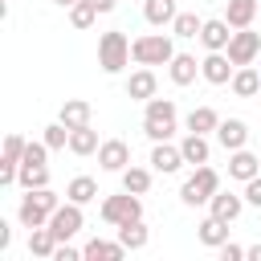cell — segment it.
I'll return each mask as SVG.
<instances>
[{
    "label": "cell",
    "mask_w": 261,
    "mask_h": 261,
    "mask_svg": "<svg viewBox=\"0 0 261 261\" xmlns=\"http://www.w3.org/2000/svg\"><path fill=\"white\" fill-rule=\"evenodd\" d=\"M98 163H102V171H126L130 167V147L122 143V139H106L102 147H98Z\"/></svg>",
    "instance_id": "30bf717a"
},
{
    "label": "cell",
    "mask_w": 261,
    "mask_h": 261,
    "mask_svg": "<svg viewBox=\"0 0 261 261\" xmlns=\"http://www.w3.org/2000/svg\"><path fill=\"white\" fill-rule=\"evenodd\" d=\"M220 126V114L212 110V106H196L192 114H188V130H196V135H208V130H216Z\"/></svg>",
    "instance_id": "f546056e"
},
{
    "label": "cell",
    "mask_w": 261,
    "mask_h": 261,
    "mask_svg": "<svg viewBox=\"0 0 261 261\" xmlns=\"http://www.w3.org/2000/svg\"><path fill=\"white\" fill-rule=\"evenodd\" d=\"M257 69H261V65H257Z\"/></svg>",
    "instance_id": "ee69618b"
},
{
    "label": "cell",
    "mask_w": 261,
    "mask_h": 261,
    "mask_svg": "<svg viewBox=\"0 0 261 261\" xmlns=\"http://www.w3.org/2000/svg\"><path fill=\"white\" fill-rule=\"evenodd\" d=\"M241 208H245V196H232V192H216V196L208 200V212L220 216V220H228V224L241 216Z\"/></svg>",
    "instance_id": "e0dca14e"
},
{
    "label": "cell",
    "mask_w": 261,
    "mask_h": 261,
    "mask_svg": "<svg viewBox=\"0 0 261 261\" xmlns=\"http://www.w3.org/2000/svg\"><path fill=\"white\" fill-rule=\"evenodd\" d=\"M102 143H98V130L94 126H77V130H69V151L73 155H94Z\"/></svg>",
    "instance_id": "f1b7e54d"
},
{
    "label": "cell",
    "mask_w": 261,
    "mask_h": 261,
    "mask_svg": "<svg viewBox=\"0 0 261 261\" xmlns=\"http://www.w3.org/2000/svg\"><path fill=\"white\" fill-rule=\"evenodd\" d=\"M16 184H20L24 192H29V188H49V163H20Z\"/></svg>",
    "instance_id": "484cf974"
},
{
    "label": "cell",
    "mask_w": 261,
    "mask_h": 261,
    "mask_svg": "<svg viewBox=\"0 0 261 261\" xmlns=\"http://www.w3.org/2000/svg\"><path fill=\"white\" fill-rule=\"evenodd\" d=\"M57 204H61V200H57L53 188H29V192L20 196V204H16V220H20L24 228H41V224H49V216H53Z\"/></svg>",
    "instance_id": "6da1fadb"
},
{
    "label": "cell",
    "mask_w": 261,
    "mask_h": 261,
    "mask_svg": "<svg viewBox=\"0 0 261 261\" xmlns=\"http://www.w3.org/2000/svg\"><path fill=\"white\" fill-rule=\"evenodd\" d=\"M45 159H49V143L41 139V143H29L24 147V159L20 163H45Z\"/></svg>",
    "instance_id": "d590c367"
},
{
    "label": "cell",
    "mask_w": 261,
    "mask_h": 261,
    "mask_svg": "<svg viewBox=\"0 0 261 261\" xmlns=\"http://www.w3.org/2000/svg\"><path fill=\"white\" fill-rule=\"evenodd\" d=\"M94 4H98V12H114V4H118V0H94Z\"/></svg>",
    "instance_id": "60d3db41"
},
{
    "label": "cell",
    "mask_w": 261,
    "mask_h": 261,
    "mask_svg": "<svg viewBox=\"0 0 261 261\" xmlns=\"http://www.w3.org/2000/svg\"><path fill=\"white\" fill-rule=\"evenodd\" d=\"M98 20V4L94 0H77V4H69V24L73 29H90Z\"/></svg>",
    "instance_id": "4dcf8cb0"
},
{
    "label": "cell",
    "mask_w": 261,
    "mask_h": 261,
    "mask_svg": "<svg viewBox=\"0 0 261 261\" xmlns=\"http://www.w3.org/2000/svg\"><path fill=\"white\" fill-rule=\"evenodd\" d=\"M126 61H130V41H126V33H122V29L102 33V37H98V65H102V73H122Z\"/></svg>",
    "instance_id": "277c9868"
},
{
    "label": "cell",
    "mask_w": 261,
    "mask_h": 261,
    "mask_svg": "<svg viewBox=\"0 0 261 261\" xmlns=\"http://www.w3.org/2000/svg\"><path fill=\"white\" fill-rule=\"evenodd\" d=\"M151 167L163 171V175H171V171L184 167V151L171 147V143H155V147H151Z\"/></svg>",
    "instance_id": "2e32d148"
},
{
    "label": "cell",
    "mask_w": 261,
    "mask_h": 261,
    "mask_svg": "<svg viewBox=\"0 0 261 261\" xmlns=\"http://www.w3.org/2000/svg\"><path fill=\"white\" fill-rule=\"evenodd\" d=\"M130 57H135L139 65H171L175 45H171V37H163V33H143V37L130 41Z\"/></svg>",
    "instance_id": "3957f363"
},
{
    "label": "cell",
    "mask_w": 261,
    "mask_h": 261,
    "mask_svg": "<svg viewBox=\"0 0 261 261\" xmlns=\"http://www.w3.org/2000/svg\"><path fill=\"white\" fill-rule=\"evenodd\" d=\"M126 253V245L122 241H102V237H94V241H86V249H82V257H102V261H118Z\"/></svg>",
    "instance_id": "d4e9b609"
},
{
    "label": "cell",
    "mask_w": 261,
    "mask_h": 261,
    "mask_svg": "<svg viewBox=\"0 0 261 261\" xmlns=\"http://www.w3.org/2000/svg\"><path fill=\"white\" fill-rule=\"evenodd\" d=\"M122 188H126V192H135V196H143V192L151 188V171H147V167H135V163H130V167L122 171Z\"/></svg>",
    "instance_id": "1f68e13d"
},
{
    "label": "cell",
    "mask_w": 261,
    "mask_h": 261,
    "mask_svg": "<svg viewBox=\"0 0 261 261\" xmlns=\"http://www.w3.org/2000/svg\"><path fill=\"white\" fill-rule=\"evenodd\" d=\"M179 151H184V163L200 167V163H208V155H212V143H208V135H196V130H188V135L179 139Z\"/></svg>",
    "instance_id": "9a60e30c"
},
{
    "label": "cell",
    "mask_w": 261,
    "mask_h": 261,
    "mask_svg": "<svg viewBox=\"0 0 261 261\" xmlns=\"http://www.w3.org/2000/svg\"><path fill=\"white\" fill-rule=\"evenodd\" d=\"M175 130H179L175 126V102L171 98H151L147 110H143V135L151 143H167Z\"/></svg>",
    "instance_id": "7a4b0ae2"
},
{
    "label": "cell",
    "mask_w": 261,
    "mask_h": 261,
    "mask_svg": "<svg viewBox=\"0 0 261 261\" xmlns=\"http://www.w3.org/2000/svg\"><path fill=\"white\" fill-rule=\"evenodd\" d=\"M8 241H12V228L0 220V249H8Z\"/></svg>",
    "instance_id": "ab89813d"
},
{
    "label": "cell",
    "mask_w": 261,
    "mask_h": 261,
    "mask_svg": "<svg viewBox=\"0 0 261 261\" xmlns=\"http://www.w3.org/2000/svg\"><path fill=\"white\" fill-rule=\"evenodd\" d=\"M143 16H147V24L163 29V24H171L179 12H175V0H143Z\"/></svg>",
    "instance_id": "cb8c5ba5"
},
{
    "label": "cell",
    "mask_w": 261,
    "mask_h": 261,
    "mask_svg": "<svg viewBox=\"0 0 261 261\" xmlns=\"http://www.w3.org/2000/svg\"><path fill=\"white\" fill-rule=\"evenodd\" d=\"M155 90H159V77H155L151 65H143V69H135L126 77V98H135V102H151Z\"/></svg>",
    "instance_id": "8fae6325"
},
{
    "label": "cell",
    "mask_w": 261,
    "mask_h": 261,
    "mask_svg": "<svg viewBox=\"0 0 261 261\" xmlns=\"http://www.w3.org/2000/svg\"><path fill=\"white\" fill-rule=\"evenodd\" d=\"M24 147H29V143H24L20 135H8V139H4V151H0V163H20V159H24Z\"/></svg>",
    "instance_id": "e575fe53"
},
{
    "label": "cell",
    "mask_w": 261,
    "mask_h": 261,
    "mask_svg": "<svg viewBox=\"0 0 261 261\" xmlns=\"http://www.w3.org/2000/svg\"><path fill=\"white\" fill-rule=\"evenodd\" d=\"M65 200H73V204H90V200H98V179H90V175H73L69 188H65Z\"/></svg>",
    "instance_id": "4316f807"
},
{
    "label": "cell",
    "mask_w": 261,
    "mask_h": 261,
    "mask_svg": "<svg viewBox=\"0 0 261 261\" xmlns=\"http://www.w3.org/2000/svg\"><path fill=\"white\" fill-rule=\"evenodd\" d=\"M118 241L135 253V249H147L151 232H147V224H143V220H126V224H118Z\"/></svg>",
    "instance_id": "83f0119b"
},
{
    "label": "cell",
    "mask_w": 261,
    "mask_h": 261,
    "mask_svg": "<svg viewBox=\"0 0 261 261\" xmlns=\"http://www.w3.org/2000/svg\"><path fill=\"white\" fill-rule=\"evenodd\" d=\"M253 16H257V0H228V4H224V20H228L232 29H249Z\"/></svg>",
    "instance_id": "603a6c76"
},
{
    "label": "cell",
    "mask_w": 261,
    "mask_h": 261,
    "mask_svg": "<svg viewBox=\"0 0 261 261\" xmlns=\"http://www.w3.org/2000/svg\"><path fill=\"white\" fill-rule=\"evenodd\" d=\"M232 73H237V65H232V57H228L224 49H216V53H208V57L200 61V77L212 82V86H228Z\"/></svg>",
    "instance_id": "9c48e42d"
},
{
    "label": "cell",
    "mask_w": 261,
    "mask_h": 261,
    "mask_svg": "<svg viewBox=\"0 0 261 261\" xmlns=\"http://www.w3.org/2000/svg\"><path fill=\"white\" fill-rule=\"evenodd\" d=\"M216 192H220V175H216V167L200 163V167H196V171L184 179V188H179V200H184L188 208H196V204H208Z\"/></svg>",
    "instance_id": "5b68a950"
},
{
    "label": "cell",
    "mask_w": 261,
    "mask_h": 261,
    "mask_svg": "<svg viewBox=\"0 0 261 261\" xmlns=\"http://www.w3.org/2000/svg\"><path fill=\"white\" fill-rule=\"evenodd\" d=\"M45 143H49V151H61V147H69V126L57 118L53 126H45Z\"/></svg>",
    "instance_id": "836d02e7"
},
{
    "label": "cell",
    "mask_w": 261,
    "mask_h": 261,
    "mask_svg": "<svg viewBox=\"0 0 261 261\" xmlns=\"http://www.w3.org/2000/svg\"><path fill=\"white\" fill-rule=\"evenodd\" d=\"M200 241H204L208 249H220V245L228 241V220H220V216L208 212V216L200 220Z\"/></svg>",
    "instance_id": "44dd1931"
},
{
    "label": "cell",
    "mask_w": 261,
    "mask_h": 261,
    "mask_svg": "<svg viewBox=\"0 0 261 261\" xmlns=\"http://www.w3.org/2000/svg\"><path fill=\"white\" fill-rule=\"evenodd\" d=\"M245 204H253V208H261V175H253V179H245Z\"/></svg>",
    "instance_id": "8d00e7d4"
},
{
    "label": "cell",
    "mask_w": 261,
    "mask_h": 261,
    "mask_svg": "<svg viewBox=\"0 0 261 261\" xmlns=\"http://www.w3.org/2000/svg\"><path fill=\"white\" fill-rule=\"evenodd\" d=\"M249 261H261V245H249Z\"/></svg>",
    "instance_id": "b9f144b4"
},
{
    "label": "cell",
    "mask_w": 261,
    "mask_h": 261,
    "mask_svg": "<svg viewBox=\"0 0 261 261\" xmlns=\"http://www.w3.org/2000/svg\"><path fill=\"white\" fill-rule=\"evenodd\" d=\"M228 41H232V24L220 16V20H204V29H200V45L208 49V53H216V49H228Z\"/></svg>",
    "instance_id": "4fadbf2b"
},
{
    "label": "cell",
    "mask_w": 261,
    "mask_h": 261,
    "mask_svg": "<svg viewBox=\"0 0 261 261\" xmlns=\"http://www.w3.org/2000/svg\"><path fill=\"white\" fill-rule=\"evenodd\" d=\"M77 257H82V249H73L69 241H61V245H57V253H53V261H77Z\"/></svg>",
    "instance_id": "f35d334b"
},
{
    "label": "cell",
    "mask_w": 261,
    "mask_h": 261,
    "mask_svg": "<svg viewBox=\"0 0 261 261\" xmlns=\"http://www.w3.org/2000/svg\"><path fill=\"white\" fill-rule=\"evenodd\" d=\"M53 4H61V8H69V4H77V0H53Z\"/></svg>",
    "instance_id": "7bdbcfd3"
},
{
    "label": "cell",
    "mask_w": 261,
    "mask_h": 261,
    "mask_svg": "<svg viewBox=\"0 0 261 261\" xmlns=\"http://www.w3.org/2000/svg\"><path fill=\"white\" fill-rule=\"evenodd\" d=\"M216 143H220L224 151H237V147L249 143V126H245L241 118H220V126H216Z\"/></svg>",
    "instance_id": "5bb4252c"
},
{
    "label": "cell",
    "mask_w": 261,
    "mask_h": 261,
    "mask_svg": "<svg viewBox=\"0 0 261 261\" xmlns=\"http://www.w3.org/2000/svg\"><path fill=\"white\" fill-rule=\"evenodd\" d=\"M102 220L114 224V228L126 224V220H143V200L122 188V196H106V200H102Z\"/></svg>",
    "instance_id": "8992f818"
},
{
    "label": "cell",
    "mask_w": 261,
    "mask_h": 261,
    "mask_svg": "<svg viewBox=\"0 0 261 261\" xmlns=\"http://www.w3.org/2000/svg\"><path fill=\"white\" fill-rule=\"evenodd\" d=\"M232 94L237 98H253L257 90H261V69H253V65H237V73H232Z\"/></svg>",
    "instance_id": "ffe728a7"
},
{
    "label": "cell",
    "mask_w": 261,
    "mask_h": 261,
    "mask_svg": "<svg viewBox=\"0 0 261 261\" xmlns=\"http://www.w3.org/2000/svg\"><path fill=\"white\" fill-rule=\"evenodd\" d=\"M57 237H53V228L49 224H41V228H29V253L33 257H53L57 253Z\"/></svg>",
    "instance_id": "7402d4cb"
},
{
    "label": "cell",
    "mask_w": 261,
    "mask_h": 261,
    "mask_svg": "<svg viewBox=\"0 0 261 261\" xmlns=\"http://www.w3.org/2000/svg\"><path fill=\"white\" fill-rule=\"evenodd\" d=\"M167 73H171V82H175V86H192V82H196V73H200V61H196L192 53H175V57H171V65H167Z\"/></svg>",
    "instance_id": "ac0fdd59"
},
{
    "label": "cell",
    "mask_w": 261,
    "mask_h": 261,
    "mask_svg": "<svg viewBox=\"0 0 261 261\" xmlns=\"http://www.w3.org/2000/svg\"><path fill=\"white\" fill-rule=\"evenodd\" d=\"M90 114H94V110H90V102H82V98H65L57 118H61L69 130H77V126H90Z\"/></svg>",
    "instance_id": "d6986e66"
},
{
    "label": "cell",
    "mask_w": 261,
    "mask_h": 261,
    "mask_svg": "<svg viewBox=\"0 0 261 261\" xmlns=\"http://www.w3.org/2000/svg\"><path fill=\"white\" fill-rule=\"evenodd\" d=\"M200 29H204V20H200L196 12H179V16L171 20V33L184 37V41H188V37H200Z\"/></svg>",
    "instance_id": "d6a6232c"
},
{
    "label": "cell",
    "mask_w": 261,
    "mask_h": 261,
    "mask_svg": "<svg viewBox=\"0 0 261 261\" xmlns=\"http://www.w3.org/2000/svg\"><path fill=\"white\" fill-rule=\"evenodd\" d=\"M228 175L232 179H253V175H261V155H253V151H245V147H237V151H228Z\"/></svg>",
    "instance_id": "7c38bea8"
},
{
    "label": "cell",
    "mask_w": 261,
    "mask_h": 261,
    "mask_svg": "<svg viewBox=\"0 0 261 261\" xmlns=\"http://www.w3.org/2000/svg\"><path fill=\"white\" fill-rule=\"evenodd\" d=\"M224 53L232 57V65H253L261 57V33H253V24L249 29H232V41H228Z\"/></svg>",
    "instance_id": "ba28073f"
},
{
    "label": "cell",
    "mask_w": 261,
    "mask_h": 261,
    "mask_svg": "<svg viewBox=\"0 0 261 261\" xmlns=\"http://www.w3.org/2000/svg\"><path fill=\"white\" fill-rule=\"evenodd\" d=\"M220 257H224V261H241V257H249V249H241V245L224 241V245H220Z\"/></svg>",
    "instance_id": "74e56055"
},
{
    "label": "cell",
    "mask_w": 261,
    "mask_h": 261,
    "mask_svg": "<svg viewBox=\"0 0 261 261\" xmlns=\"http://www.w3.org/2000/svg\"><path fill=\"white\" fill-rule=\"evenodd\" d=\"M82 224H86V216H82V204H73V200L57 204L53 216H49V228H53L57 241H73V237L82 232Z\"/></svg>",
    "instance_id": "52a82bcc"
}]
</instances>
